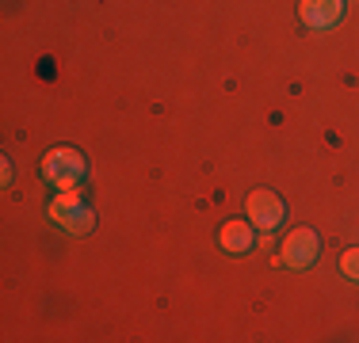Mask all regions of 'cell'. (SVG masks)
I'll return each mask as SVG.
<instances>
[{"mask_svg": "<svg viewBox=\"0 0 359 343\" xmlns=\"http://www.w3.org/2000/svg\"><path fill=\"white\" fill-rule=\"evenodd\" d=\"M298 15H302L306 27L325 31V27H332V23H340L344 0H302V4H298Z\"/></svg>", "mask_w": 359, "mask_h": 343, "instance_id": "5b68a950", "label": "cell"}, {"mask_svg": "<svg viewBox=\"0 0 359 343\" xmlns=\"http://www.w3.org/2000/svg\"><path fill=\"white\" fill-rule=\"evenodd\" d=\"M222 248L226 252H249L252 248V221H226L222 225Z\"/></svg>", "mask_w": 359, "mask_h": 343, "instance_id": "8992f818", "label": "cell"}, {"mask_svg": "<svg viewBox=\"0 0 359 343\" xmlns=\"http://www.w3.org/2000/svg\"><path fill=\"white\" fill-rule=\"evenodd\" d=\"M340 267H344L348 279L359 282V248H352V252H344V260H340Z\"/></svg>", "mask_w": 359, "mask_h": 343, "instance_id": "52a82bcc", "label": "cell"}, {"mask_svg": "<svg viewBox=\"0 0 359 343\" xmlns=\"http://www.w3.org/2000/svg\"><path fill=\"white\" fill-rule=\"evenodd\" d=\"M249 221L256 229H264V233H271V229L279 225V221L287 218V210H283V202H279V195H271V191H252L249 195Z\"/></svg>", "mask_w": 359, "mask_h": 343, "instance_id": "3957f363", "label": "cell"}, {"mask_svg": "<svg viewBox=\"0 0 359 343\" xmlns=\"http://www.w3.org/2000/svg\"><path fill=\"white\" fill-rule=\"evenodd\" d=\"M321 244L313 229H290V237L283 240V263L287 267H310L318 260Z\"/></svg>", "mask_w": 359, "mask_h": 343, "instance_id": "277c9868", "label": "cell"}, {"mask_svg": "<svg viewBox=\"0 0 359 343\" xmlns=\"http://www.w3.org/2000/svg\"><path fill=\"white\" fill-rule=\"evenodd\" d=\"M42 176L62 191H76L84 179V157L76 149H50L42 160Z\"/></svg>", "mask_w": 359, "mask_h": 343, "instance_id": "6da1fadb", "label": "cell"}, {"mask_svg": "<svg viewBox=\"0 0 359 343\" xmlns=\"http://www.w3.org/2000/svg\"><path fill=\"white\" fill-rule=\"evenodd\" d=\"M46 214L65 229V233H88L92 229V210H88V202H84L76 191H62L54 202H50Z\"/></svg>", "mask_w": 359, "mask_h": 343, "instance_id": "7a4b0ae2", "label": "cell"}]
</instances>
